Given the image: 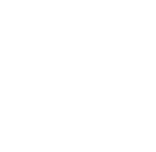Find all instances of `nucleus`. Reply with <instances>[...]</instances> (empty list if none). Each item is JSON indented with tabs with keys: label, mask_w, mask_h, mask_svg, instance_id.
Instances as JSON below:
<instances>
[]
</instances>
